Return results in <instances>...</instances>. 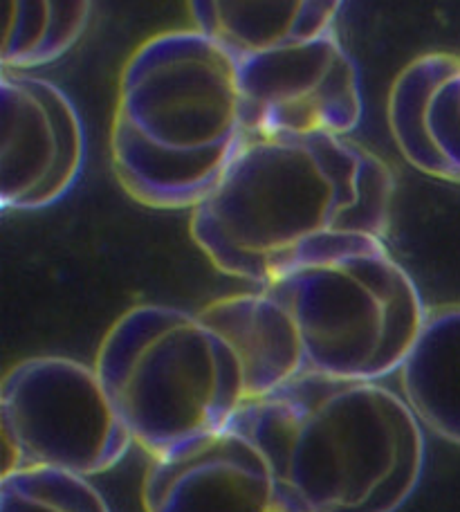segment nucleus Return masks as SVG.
<instances>
[{"mask_svg": "<svg viewBox=\"0 0 460 512\" xmlns=\"http://www.w3.org/2000/svg\"><path fill=\"white\" fill-rule=\"evenodd\" d=\"M393 196L389 164L344 135L250 137L191 209V236L220 272L263 288L384 243Z\"/></svg>", "mask_w": 460, "mask_h": 512, "instance_id": "obj_1", "label": "nucleus"}, {"mask_svg": "<svg viewBox=\"0 0 460 512\" xmlns=\"http://www.w3.org/2000/svg\"><path fill=\"white\" fill-rule=\"evenodd\" d=\"M227 427L263 452L294 512H395L425 470L420 420L373 380L306 371Z\"/></svg>", "mask_w": 460, "mask_h": 512, "instance_id": "obj_2", "label": "nucleus"}, {"mask_svg": "<svg viewBox=\"0 0 460 512\" xmlns=\"http://www.w3.org/2000/svg\"><path fill=\"white\" fill-rule=\"evenodd\" d=\"M247 142L241 59L200 30L151 36L126 61L110 126L119 185L153 209H193Z\"/></svg>", "mask_w": 460, "mask_h": 512, "instance_id": "obj_3", "label": "nucleus"}, {"mask_svg": "<svg viewBox=\"0 0 460 512\" xmlns=\"http://www.w3.org/2000/svg\"><path fill=\"white\" fill-rule=\"evenodd\" d=\"M95 369L151 459L225 429L247 402L232 344L200 313L173 306L126 310L101 340Z\"/></svg>", "mask_w": 460, "mask_h": 512, "instance_id": "obj_4", "label": "nucleus"}, {"mask_svg": "<svg viewBox=\"0 0 460 512\" xmlns=\"http://www.w3.org/2000/svg\"><path fill=\"white\" fill-rule=\"evenodd\" d=\"M263 290L288 310L308 371L346 380L400 371L429 313L384 243L308 263Z\"/></svg>", "mask_w": 460, "mask_h": 512, "instance_id": "obj_5", "label": "nucleus"}, {"mask_svg": "<svg viewBox=\"0 0 460 512\" xmlns=\"http://www.w3.org/2000/svg\"><path fill=\"white\" fill-rule=\"evenodd\" d=\"M3 474L57 470L90 479L135 443L95 367L41 355L14 364L0 387Z\"/></svg>", "mask_w": 460, "mask_h": 512, "instance_id": "obj_6", "label": "nucleus"}, {"mask_svg": "<svg viewBox=\"0 0 460 512\" xmlns=\"http://www.w3.org/2000/svg\"><path fill=\"white\" fill-rule=\"evenodd\" d=\"M247 140L348 135L364 117L362 81L335 32L241 59Z\"/></svg>", "mask_w": 460, "mask_h": 512, "instance_id": "obj_7", "label": "nucleus"}, {"mask_svg": "<svg viewBox=\"0 0 460 512\" xmlns=\"http://www.w3.org/2000/svg\"><path fill=\"white\" fill-rule=\"evenodd\" d=\"M0 203L16 212H36L77 185L88 155L86 126L77 106L48 79L5 70Z\"/></svg>", "mask_w": 460, "mask_h": 512, "instance_id": "obj_8", "label": "nucleus"}, {"mask_svg": "<svg viewBox=\"0 0 460 512\" xmlns=\"http://www.w3.org/2000/svg\"><path fill=\"white\" fill-rule=\"evenodd\" d=\"M144 512H294L268 459L232 427L151 459Z\"/></svg>", "mask_w": 460, "mask_h": 512, "instance_id": "obj_9", "label": "nucleus"}, {"mask_svg": "<svg viewBox=\"0 0 460 512\" xmlns=\"http://www.w3.org/2000/svg\"><path fill=\"white\" fill-rule=\"evenodd\" d=\"M198 313L236 351L245 376L247 402L268 396L308 371L288 310L263 288L216 299Z\"/></svg>", "mask_w": 460, "mask_h": 512, "instance_id": "obj_10", "label": "nucleus"}, {"mask_svg": "<svg viewBox=\"0 0 460 512\" xmlns=\"http://www.w3.org/2000/svg\"><path fill=\"white\" fill-rule=\"evenodd\" d=\"M193 25L238 59L335 32L346 0H187Z\"/></svg>", "mask_w": 460, "mask_h": 512, "instance_id": "obj_11", "label": "nucleus"}, {"mask_svg": "<svg viewBox=\"0 0 460 512\" xmlns=\"http://www.w3.org/2000/svg\"><path fill=\"white\" fill-rule=\"evenodd\" d=\"M398 373L420 425L460 445V304L429 310Z\"/></svg>", "mask_w": 460, "mask_h": 512, "instance_id": "obj_12", "label": "nucleus"}, {"mask_svg": "<svg viewBox=\"0 0 460 512\" xmlns=\"http://www.w3.org/2000/svg\"><path fill=\"white\" fill-rule=\"evenodd\" d=\"M95 0H7L5 70H34L66 57L84 39Z\"/></svg>", "mask_w": 460, "mask_h": 512, "instance_id": "obj_13", "label": "nucleus"}, {"mask_svg": "<svg viewBox=\"0 0 460 512\" xmlns=\"http://www.w3.org/2000/svg\"><path fill=\"white\" fill-rule=\"evenodd\" d=\"M0 512H110L90 481L57 470H16L0 479Z\"/></svg>", "mask_w": 460, "mask_h": 512, "instance_id": "obj_14", "label": "nucleus"}]
</instances>
